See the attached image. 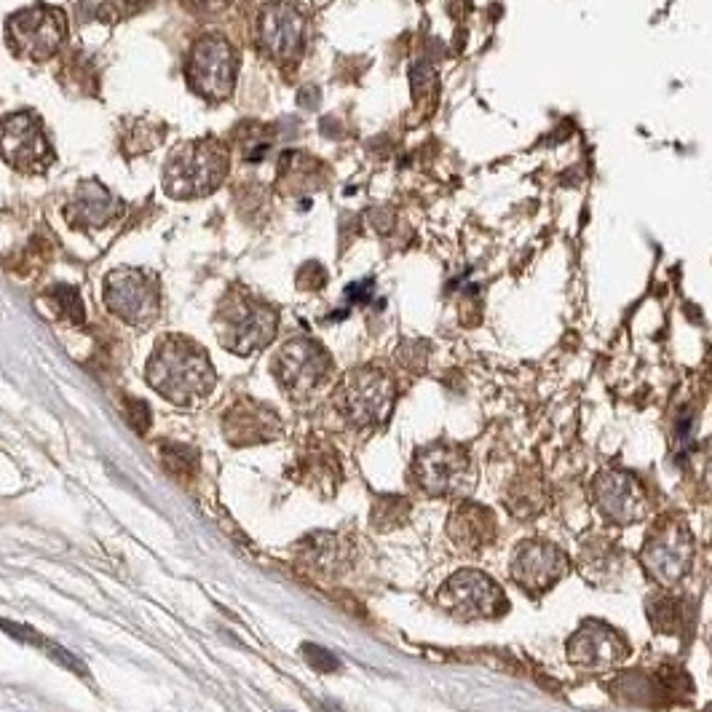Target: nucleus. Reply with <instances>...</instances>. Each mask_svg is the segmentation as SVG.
<instances>
[{"instance_id":"1","label":"nucleus","mask_w":712,"mask_h":712,"mask_svg":"<svg viewBox=\"0 0 712 712\" xmlns=\"http://www.w3.org/2000/svg\"><path fill=\"white\" fill-rule=\"evenodd\" d=\"M148 383L174 405H191L215 389V370L199 343L169 335L158 340L150 356Z\"/></svg>"},{"instance_id":"2","label":"nucleus","mask_w":712,"mask_h":712,"mask_svg":"<svg viewBox=\"0 0 712 712\" xmlns=\"http://www.w3.org/2000/svg\"><path fill=\"white\" fill-rule=\"evenodd\" d=\"M279 311L268 306L244 287L228 290L215 314L217 338L228 351L239 356H249L265 348L276 338Z\"/></svg>"},{"instance_id":"3","label":"nucleus","mask_w":712,"mask_h":712,"mask_svg":"<svg viewBox=\"0 0 712 712\" xmlns=\"http://www.w3.org/2000/svg\"><path fill=\"white\" fill-rule=\"evenodd\" d=\"M231 153L220 140H196L185 142L180 148L172 150V156L166 158L164 169V188L174 199H199L207 196L228 174Z\"/></svg>"},{"instance_id":"4","label":"nucleus","mask_w":712,"mask_h":712,"mask_svg":"<svg viewBox=\"0 0 712 712\" xmlns=\"http://www.w3.org/2000/svg\"><path fill=\"white\" fill-rule=\"evenodd\" d=\"M394 405V386L381 370L362 367L346 375L338 389V407L354 426H375L389 418Z\"/></svg>"},{"instance_id":"5","label":"nucleus","mask_w":712,"mask_h":712,"mask_svg":"<svg viewBox=\"0 0 712 712\" xmlns=\"http://www.w3.org/2000/svg\"><path fill=\"white\" fill-rule=\"evenodd\" d=\"M239 57L223 35H204L193 43L188 59V81L207 100H225L233 92Z\"/></svg>"},{"instance_id":"6","label":"nucleus","mask_w":712,"mask_h":712,"mask_svg":"<svg viewBox=\"0 0 712 712\" xmlns=\"http://www.w3.org/2000/svg\"><path fill=\"white\" fill-rule=\"evenodd\" d=\"M105 303L118 319L148 327L158 316V282L145 271L137 268H121L105 279Z\"/></svg>"},{"instance_id":"7","label":"nucleus","mask_w":712,"mask_h":712,"mask_svg":"<svg viewBox=\"0 0 712 712\" xmlns=\"http://www.w3.org/2000/svg\"><path fill=\"white\" fill-rule=\"evenodd\" d=\"M274 375L290 397L303 399L314 394L330 375V354L314 340H290L276 354Z\"/></svg>"},{"instance_id":"8","label":"nucleus","mask_w":712,"mask_h":712,"mask_svg":"<svg viewBox=\"0 0 712 712\" xmlns=\"http://www.w3.org/2000/svg\"><path fill=\"white\" fill-rule=\"evenodd\" d=\"M9 41L19 57L43 62L65 41V17L49 6H33L9 19Z\"/></svg>"},{"instance_id":"9","label":"nucleus","mask_w":712,"mask_h":712,"mask_svg":"<svg viewBox=\"0 0 712 712\" xmlns=\"http://www.w3.org/2000/svg\"><path fill=\"white\" fill-rule=\"evenodd\" d=\"M439 603L458 619H493L506 611V597L490 576L480 571H458L439 592Z\"/></svg>"},{"instance_id":"10","label":"nucleus","mask_w":712,"mask_h":712,"mask_svg":"<svg viewBox=\"0 0 712 712\" xmlns=\"http://www.w3.org/2000/svg\"><path fill=\"white\" fill-rule=\"evenodd\" d=\"M691 555H694V539L686 525L678 520H664L656 525L648 539L643 563L654 579H659L662 584H672L688 573Z\"/></svg>"},{"instance_id":"11","label":"nucleus","mask_w":712,"mask_h":712,"mask_svg":"<svg viewBox=\"0 0 712 712\" xmlns=\"http://www.w3.org/2000/svg\"><path fill=\"white\" fill-rule=\"evenodd\" d=\"M0 156L22 172H43L54 161L41 121L33 113H14L0 121Z\"/></svg>"},{"instance_id":"12","label":"nucleus","mask_w":712,"mask_h":712,"mask_svg":"<svg viewBox=\"0 0 712 712\" xmlns=\"http://www.w3.org/2000/svg\"><path fill=\"white\" fill-rule=\"evenodd\" d=\"M415 482L431 496H448L456 493L469 474V456L466 450L450 445H431L415 456L413 464Z\"/></svg>"},{"instance_id":"13","label":"nucleus","mask_w":712,"mask_h":712,"mask_svg":"<svg viewBox=\"0 0 712 712\" xmlns=\"http://www.w3.org/2000/svg\"><path fill=\"white\" fill-rule=\"evenodd\" d=\"M303 35H306V22L290 3H271L260 14L257 41H260V49L276 62L298 59L303 49Z\"/></svg>"},{"instance_id":"14","label":"nucleus","mask_w":712,"mask_h":712,"mask_svg":"<svg viewBox=\"0 0 712 712\" xmlns=\"http://www.w3.org/2000/svg\"><path fill=\"white\" fill-rule=\"evenodd\" d=\"M565 573H568V557L549 541H528L514 555L512 576L530 592L555 587Z\"/></svg>"},{"instance_id":"15","label":"nucleus","mask_w":712,"mask_h":712,"mask_svg":"<svg viewBox=\"0 0 712 712\" xmlns=\"http://www.w3.org/2000/svg\"><path fill=\"white\" fill-rule=\"evenodd\" d=\"M223 431L231 445L247 448V445H263V442H271L274 437H279L282 421L263 402L239 399L236 405L228 407V413L223 418Z\"/></svg>"},{"instance_id":"16","label":"nucleus","mask_w":712,"mask_h":712,"mask_svg":"<svg viewBox=\"0 0 712 712\" xmlns=\"http://www.w3.org/2000/svg\"><path fill=\"white\" fill-rule=\"evenodd\" d=\"M597 504L611 520L638 522L648 512V496L632 474L605 472L595 485Z\"/></svg>"},{"instance_id":"17","label":"nucleus","mask_w":712,"mask_h":712,"mask_svg":"<svg viewBox=\"0 0 712 712\" xmlns=\"http://www.w3.org/2000/svg\"><path fill=\"white\" fill-rule=\"evenodd\" d=\"M627 643L621 640L619 632H613L605 624H587L581 627L568 643V656L573 664L587 667V670H605L624 656Z\"/></svg>"},{"instance_id":"18","label":"nucleus","mask_w":712,"mask_h":712,"mask_svg":"<svg viewBox=\"0 0 712 712\" xmlns=\"http://www.w3.org/2000/svg\"><path fill=\"white\" fill-rule=\"evenodd\" d=\"M118 215V201L108 188H102L97 180L83 183L75 191L73 201L67 204V220L75 228H102Z\"/></svg>"},{"instance_id":"19","label":"nucleus","mask_w":712,"mask_h":712,"mask_svg":"<svg viewBox=\"0 0 712 712\" xmlns=\"http://www.w3.org/2000/svg\"><path fill=\"white\" fill-rule=\"evenodd\" d=\"M450 536L466 549H477L496 536V517L490 509L472 501L458 504L450 514Z\"/></svg>"},{"instance_id":"20","label":"nucleus","mask_w":712,"mask_h":712,"mask_svg":"<svg viewBox=\"0 0 712 712\" xmlns=\"http://www.w3.org/2000/svg\"><path fill=\"white\" fill-rule=\"evenodd\" d=\"M648 616L654 621V627L664 635H686L691 627V608L686 600L678 597H659L648 605Z\"/></svg>"},{"instance_id":"21","label":"nucleus","mask_w":712,"mask_h":712,"mask_svg":"<svg viewBox=\"0 0 712 712\" xmlns=\"http://www.w3.org/2000/svg\"><path fill=\"white\" fill-rule=\"evenodd\" d=\"M300 555H303V563L311 565L314 571H338L340 560H343V544H340L338 536L316 533V536H308V539L303 541Z\"/></svg>"},{"instance_id":"22","label":"nucleus","mask_w":712,"mask_h":712,"mask_svg":"<svg viewBox=\"0 0 712 712\" xmlns=\"http://www.w3.org/2000/svg\"><path fill=\"white\" fill-rule=\"evenodd\" d=\"M0 630L9 632L11 638L22 640V643H27V646H35L41 648L43 654H49L51 659L57 664H62V667H67V670L78 672V675H83L86 672V664H81L78 659H75L73 654H67L65 648L57 646V643H51V640H46L43 635H38L35 630H30V627H25V624H14V621H6L0 619Z\"/></svg>"},{"instance_id":"23","label":"nucleus","mask_w":712,"mask_h":712,"mask_svg":"<svg viewBox=\"0 0 712 712\" xmlns=\"http://www.w3.org/2000/svg\"><path fill=\"white\" fill-rule=\"evenodd\" d=\"M161 453V464L174 480L191 482L199 474V450L185 445V442H161L158 445Z\"/></svg>"},{"instance_id":"24","label":"nucleus","mask_w":712,"mask_h":712,"mask_svg":"<svg viewBox=\"0 0 712 712\" xmlns=\"http://www.w3.org/2000/svg\"><path fill=\"white\" fill-rule=\"evenodd\" d=\"M616 691H619L621 699H627V702L632 704H659L667 696V691H664L662 680L656 678H648V675H643V672H632V675H621L619 680H616Z\"/></svg>"},{"instance_id":"25","label":"nucleus","mask_w":712,"mask_h":712,"mask_svg":"<svg viewBox=\"0 0 712 712\" xmlns=\"http://www.w3.org/2000/svg\"><path fill=\"white\" fill-rule=\"evenodd\" d=\"M46 298H49L51 306L57 308L59 316H65L67 322L83 324L86 311H83V300L75 287H70V284H54V287L46 292Z\"/></svg>"},{"instance_id":"26","label":"nucleus","mask_w":712,"mask_h":712,"mask_svg":"<svg viewBox=\"0 0 712 712\" xmlns=\"http://www.w3.org/2000/svg\"><path fill=\"white\" fill-rule=\"evenodd\" d=\"M407 514H410V504H407L405 498L381 496L373 506V525L378 530L397 528V525L407 520Z\"/></svg>"},{"instance_id":"27","label":"nucleus","mask_w":712,"mask_h":712,"mask_svg":"<svg viewBox=\"0 0 712 712\" xmlns=\"http://www.w3.org/2000/svg\"><path fill=\"white\" fill-rule=\"evenodd\" d=\"M303 659L308 662V667L316 672H338L340 670V659L332 651L322 646H314V643H303Z\"/></svg>"},{"instance_id":"28","label":"nucleus","mask_w":712,"mask_h":712,"mask_svg":"<svg viewBox=\"0 0 712 712\" xmlns=\"http://www.w3.org/2000/svg\"><path fill=\"white\" fill-rule=\"evenodd\" d=\"M126 421L137 434H148L150 429V407L142 399H126Z\"/></svg>"},{"instance_id":"29","label":"nucleus","mask_w":712,"mask_h":712,"mask_svg":"<svg viewBox=\"0 0 712 712\" xmlns=\"http://www.w3.org/2000/svg\"><path fill=\"white\" fill-rule=\"evenodd\" d=\"M150 0H105V6H108L116 17H132V14H137L140 9H145Z\"/></svg>"},{"instance_id":"30","label":"nucleus","mask_w":712,"mask_h":712,"mask_svg":"<svg viewBox=\"0 0 712 712\" xmlns=\"http://www.w3.org/2000/svg\"><path fill=\"white\" fill-rule=\"evenodd\" d=\"M183 3L196 14H217V11L228 9L231 0H183Z\"/></svg>"},{"instance_id":"31","label":"nucleus","mask_w":712,"mask_h":712,"mask_svg":"<svg viewBox=\"0 0 712 712\" xmlns=\"http://www.w3.org/2000/svg\"><path fill=\"white\" fill-rule=\"evenodd\" d=\"M370 287H373V282H365V284H351L346 290V295L351 300H367L370 298Z\"/></svg>"},{"instance_id":"32","label":"nucleus","mask_w":712,"mask_h":712,"mask_svg":"<svg viewBox=\"0 0 712 712\" xmlns=\"http://www.w3.org/2000/svg\"><path fill=\"white\" fill-rule=\"evenodd\" d=\"M298 100L303 102V108H316V102H319V89L308 86V89H303V92L298 94Z\"/></svg>"},{"instance_id":"33","label":"nucleus","mask_w":712,"mask_h":712,"mask_svg":"<svg viewBox=\"0 0 712 712\" xmlns=\"http://www.w3.org/2000/svg\"><path fill=\"white\" fill-rule=\"evenodd\" d=\"M704 712H712V704H707V710H704Z\"/></svg>"}]
</instances>
